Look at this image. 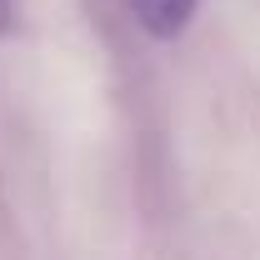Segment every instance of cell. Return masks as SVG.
<instances>
[{"instance_id":"obj_1","label":"cell","mask_w":260,"mask_h":260,"mask_svg":"<svg viewBox=\"0 0 260 260\" xmlns=\"http://www.w3.org/2000/svg\"><path fill=\"white\" fill-rule=\"evenodd\" d=\"M130 10H135V20L145 25V35H155V40H175V35L190 25L195 0H130Z\"/></svg>"},{"instance_id":"obj_2","label":"cell","mask_w":260,"mask_h":260,"mask_svg":"<svg viewBox=\"0 0 260 260\" xmlns=\"http://www.w3.org/2000/svg\"><path fill=\"white\" fill-rule=\"evenodd\" d=\"M15 10H20V0H0V35L15 25Z\"/></svg>"}]
</instances>
